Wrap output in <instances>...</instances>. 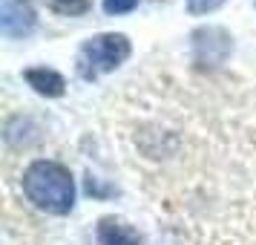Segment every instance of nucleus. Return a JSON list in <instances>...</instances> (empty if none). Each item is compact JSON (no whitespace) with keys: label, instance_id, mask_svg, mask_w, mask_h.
I'll return each instance as SVG.
<instances>
[{"label":"nucleus","instance_id":"0eeeda50","mask_svg":"<svg viewBox=\"0 0 256 245\" xmlns=\"http://www.w3.org/2000/svg\"><path fill=\"white\" fill-rule=\"evenodd\" d=\"M52 12H60V15H81L90 9V0H44Z\"/></svg>","mask_w":256,"mask_h":245},{"label":"nucleus","instance_id":"7ed1b4c3","mask_svg":"<svg viewBox=\"0 0 256 245\" xmlns=\"http://www.w3.org/2000/svg\"><path fill=\"white\" fill-rule=\"evenodd\" d=\"M0 29L6 38H24L35 29V12L26 0H3L0 3Z\"/></svg>","mask_w":256,"mask_h":245},{"label":"nucleus","instance_id":"20e7f679","mask_svg":"<svg viewBox=\"0 0 256 245\" xmlns=\"http://www.w3.org/2000/svg\"><path fill=\"white\" fill-rule=\"evenodd\" d=\"M193 47H196V58L204 64H222L228 49H230V38L222 29H198L193 35Z\"/></svg>","mask_w":256,"mask_h":245},{"label":"nucleus","instance_id":"6e6552de","mask_svg":"<svg viewBox=\"0 0 256 245\" xmlns=\"http://www.w3.org/2000/svg\"><path fill=\"white\" fill-rule=\"evenodd\" d=\"M138 0H104V12L106 15H124V12H132Z\"/></svg>","mask_w":256,"mask_h":245},{"label":"nucleus","instance_id":"f257e3e1","mask_svg":"<svg viewBox=\"0 0 256 245\" xmlns=\"http://www.w3.org/2000/svg\"><path fill=\"white\" fill-rule=\"evenodd\" d=\"M26 199L46 213H70L75 205V182L58 162H32L24 173Z\"/></svg>","mask_w":256,"mask_h":245},{"label":"nucleus","instance_id":"f03ea898","mask_svg":"<svg viewBox=\"0 0 256 245\" xmlns=\"http://www.w3.org/2000/svg\"><path fill=\"white\" fill-rule=\"evenodd\" d=\"M130 58V41L124 35H95L78 52V72L84 78H98L101 72L116 70L118 64Z\"/></svg>","mask_w":256,"mask_h":245},{"label":"nucleus","instance_id":"39448f33","mask_svg":"<svg viewBox=\"0 0 256 245\" xmlns=\"http://www.w3.org/2000/svg\"><path fill=\"white\" fill-rule=\"evenodd\" d=\"M98 245H144L141 233L116 216H104L98 222Z\"/></svg>","mask_w":256,"mask_h":245},{"label":"nucleus","instance_id":"423d86ee","mask_svg":"<svg viewBox=\"0 0 256 245\" xmlns=\"http://www.w3.org/2000/svg\"><path fill=\"white\" fill-rule=\"evenodd\" d=\"M26 84L40 95H49V98H58L64 93V78H60L55 70H46V67H35V70H26Z\"/></svg>","mask_w":256,"mask_h":245},{"label":"nucleus","instance_id":"1a4fd4ad","mask_svg":"<svg viewBox=\"0 0 256 245\" xmlns=\"http://www.w3.org/2000/svg\"><path fill=\"white\" fill-rule=\"evenodd\" d=\"M222 3H224V0H190L187 9L193 15H208V12H213V9H219Z\"/></svg>","mask_w":256,"mask_h":245}]
</instances>
